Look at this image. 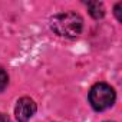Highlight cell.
Returning a JSON list of instances; mask_svg holds the SVG:
<instances>
[{
	"instance_id": "6da1fadb",
	"label": "cell",
	"mask_w": 122,
	"mask_h": 122,
	"mask_svg": "<svg viewBox=\"0 0 122 122\" xmlns=\"http://www.w3.org/2000/svg\"><path fill=\"white\" fill-rule=\"evenodd\" d=\"M50 27L59 36L78 37L82 32L83 20L78 13H73V12L59 13L50 19Z\"/></svg>"
},
{
	"instance_id": "7a4b0ae2",
	"label": "cell",
	"mask_w": 122,
	"mask_h": 122,
	"mask_svg": "<svg viewBox=\"0 0 122 122\" xmlns=\"http://www.w3.org/2000/svg\"><path fill=\"white\" fill-rule=\"evenodd\" d=\"M115 99H116L115 91L108 83L99 82L91 88L89 102L95 111H105V109L111 108L115 103Z\"/></svg>"
},
{
	"instance_id": "3957f363",
	"label": "cell",
	"mask_w": 122,
	"mask_h": 122,
	"mask_svg": "<svg viewBox=\"0 0 122 122\" xmlns=\"http://www.w3.org/2000/svg\"><path fill=\"white\" fill-rule=\"evenodd\" d=\"M36 113V103L32 98H22L17 101V105L15 108V115L19 122H26L29 121L33 115Z\"/></svg>"
},
{
	"instance_id": "277c9868",
	"label": "cell",
	"mask_w": 122,
	"mask_h": 122,
	"mask_svg": "<svg viewBox=\"0 0 122 122\" xmlns=\"http://www.w3.org/2000/svg\"><path fill=\"white\" fill-rule=\"evenodd\" d=\"M88 10L93 19H102L105 15V7L99 2H89L88 3Z\"/></svg>"
},
{
	"instance_id": "5b68a950",
	"label": "cell",
	"mask_w": 122,
	"mask_h": 122,
	"mask_svg": "<svg viewBox=\"0 0 122 122\" xmlns=\"http://www.w3.org/2000/svg\"><path fill=\"white\" fill-rule=\"evenodd\" d=\"M7 83H9V76H7V73H6L3 69H0V92L5 91V88L7 86Z\"/></svg>"
},
{
	"instance_id": "8992f818",
	"label": "cell",
	"mask_w": 122,
	"mask_h": 122,
	"mask_svg": "<svg viewBox=\"0 0 122 122\" xmlns=\"http://www.w3.org/2000/svg\"><path fill=\"white\" fill-rule=\"evenodd\" d=\"M121 7H122V3H118L115 6V16L118 19V22H122V16H121Z\"/></svg>"
},
{
	"instance_id": "52a82bcc",
	"label": "cell",
	"mask_w": 122,
	"mask_h": 122,
	"mask_svg": "<svg viewBox=\"0 0 122 122\" xmlns=\"http://www.w3.org/2000/svg\"><path fill=\"white\" fill-rule=\"evenodd\" d=\"M0 122H9V118H7V115H5V113H2V112H0Z\"/></svg>"
}]
</instances>
